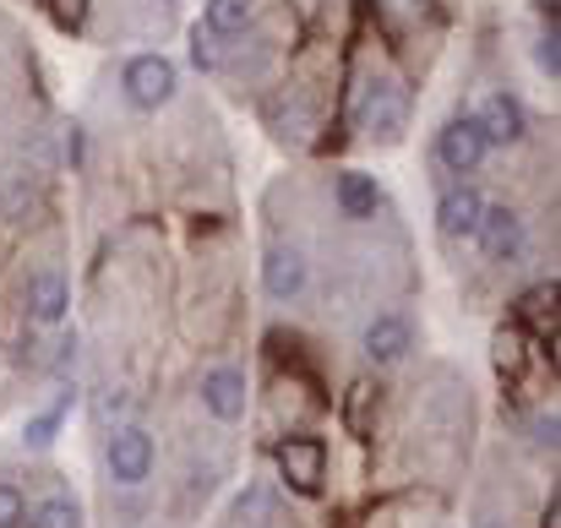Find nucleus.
<instances>
[{
  "label": "nucleus",
  "instance_id": "obj_16",
  "mask_svg": "<svg viewBox=\"0 0 561 528\" xmlns=\"http://www.w3.org/2000/svg\"><path fill=\"white\" fill-rule=\"evenodd\" d=\"M366 11H371V22L381 27V38L392 49H403V38L420 27V16L425 22H442V11L431 0H366Z\"/></svg>",
  "mask_w": 561,
  "mask_h": 528
},
{
  "label": "nucleus",
  "instance_id": "obj_1",
  "mask_svg": "<svg viewBox=\"0 0 561 528\" xmlns=\"http://www.w3.org/2000/svg\"><path fill=\"white\" fill-rule=\"evenodd\" d=\"M153 463H159V441L142 420H121L104 431V474L115 491H142L153 480Z\"/></svg>",
  "mask_w": 561,
  "mask_h": 528
},
{
  "label": "nucleus",
  "instance_id": "obj_13",
  "mask_svg": "<svg viewBox=\"0 0 561 528\" xmlns=\"http://www.w3.org/2000/svg\"><path fill=\"white\" fill-rule=\"evenodd\" d=\"M480 213H485V196L474 191V185H447L442 196H436V234L442 240H474V229H480Z\"/></svg>",
  "mask_w": 561,
  "mask_h": 528
},
{
  "label": "nucleus",
  "instance_id": "obj_5",
  "mask_svg": "<svg viewBox=\"0 0 561 528\" xmlns=\"http://www.w3.org/2000/svg\"><path fill=\"white\" fill-rule=\"evenodd\" d=\"M474 245L485 251L491 267H518L524 251H529V218L507 202H485L480 213V229H474Z\"/></svg>",
  "mask_w": 561,
  "mask_h": 528
},
{
  "label": "nucleus",
  "instance_id": "obj_2",
  "mask_svg": "<svg viewBox=\"0 0 561 528\" xmlns=\"http://www.w3.org/2000/svg\"><path fill=\"white\" fill-rule=\"evenodd\" d=\"M355 126L366 131V142L376 148H398L409 131V88L398 77H366L360 82V104H355Z\"/></svg>",
  "mask_w": 561,
  "mask_h": 528
},
{
  "label": "nucleus",
  "instance_id": "obj_29",
  "mask_svg": "<svg viewBox=\"0 0 561 528\" xmlns=\"http://www.w3.org/2000/svg\"><path fill=\"white\" fill-rule=\"evenodd\" d=\"M88 5H93V0H55V22H60L66 33H77V27L88 22Z\"/></svg>",
  "mask_w": 561,
  "mask_h": 528
},
{
  "label": "nucleus",
  "instance_id": "obj_9",
  "mask_svg": "<svg viewBox=\"0 0 561 528\" xmlns=\"http://www.w3.org/2000/svg\"><path fill=\"white\" fill-rule=\"evenodd\" d=\"M360 354H366V365H376V370L403 365L414 354V322H409V311H376L371 322L360 328Z\"/></svg>",
  "mask_w": 561,
  "mask_h": 528
},
{
  "label": "nucleus",
  "instance_id": "obj_19",
  "mask_svg": "<svg viewBox=\"0 0 561 528\" xmlns=\"http://www.w3.org/2000/svg\"><path fill=\"white\" fill-rule=\"evenodd\" d=\"M381 381H371V376H360L350 392H344V425H350V436L355 441H371L376 436V420H381Z\"/></svg>",
  "mask_w": 561,
  "mask_h": 528
},
{
  "label": "nucleus",
  "instance_id": "obj_12",
  "mask_svg": "<svg viewBox=\"0 0 561 528\" xmlns=\"http://www.w3.org/2000/svg\"><path fill=\"white\" fill-rule=\"evenodd\" d=\"M474 120H480V131H485L491 148H518V142L529 137V115H524V104H518L507 88L485 93V104L474 110Z\"/></svg>",
  "mask_w": 561,
  "mask_h": 528
},
{
  "label": "nucleus",
  "instance_id": "obj_31",
  "mask_svg": "<svg viewBox=\"0 0 561 528\" xmlns=\"http://www.w3.org/2000/svg\"><path fill=\"white\" fill-rule=\"evenodd\" d=\"M540 528H561V496L551 491V502L540 507Z\"/></svg>",
  "mask_w": 561,
  "mask_h": 528
},
{
  "label": "nucleus",
  "instance_id": "obj_15",
  "mask_svg": "<svg viewBox=\"0 0 561 528\" xmlns=\"http://www.w3.org/2000/svg\"><path fill=\"white\" fill-rule=\"evenodd\" d=\"M557 278H540V284H529L518 300H513V317L507 322H518L529 338H551L557 344Z\"/></svg>",
  "mask_w": 561,
  "mask_h": 528
},
{
  "label": "nucleus",
  "instance_id": "obj_32",
  "mask_svg": "<svg viewBox=\"0 0 561 528\" xmlns=\"http://www.w3.org/2000/svg\"><path fill=\"white\" fill-rule=\"evenodd\" d=\"M480 528H502V524H480Z\"/></svg>",
  "mask_w": 561,
  "mask_h": 528
},
{
  "label": "nucleus",
  "instance_id": "obj_18",
  "mask_svg": "<svg viewBox=\"0 0 561 528\" xmlns=\"http://www.w3.org/2000/svg\"><path fill=\"white\" fill-rule=\"evenodd\" d=\"M333 207L350 218V223H366L381 213V185L376 175H360V170H339L333 175Z\"/></svg>",
  "mask_w": 561,
  "mask_h": 528
},
{
  "label": "nucleus",
  "instance_id": "obj_28",
  "mask_svg": "<svg viewBox=\"0 0 561 528\" xmlns=\"http://www.w3.org/2000/svg\"><path fill=\"white\" fill-rule=\"evenodd\" d=\"M22 518H27V496H22V485L0 480V528H22Z\"/></svg>",
  "mask_w": 561,
  "mask_h": 528
},
{
  "label": "nucleus",
  "instance_id": "obj_23",
  "mask_svg": "<svg viewBox=\"0 0 561 528\" xmlns=\"http://www.w3.org/2000/svg\"><path fill=\"white\" fill-rule=\"evenodd\" d=\"M273 518V491L262 485V480H251L245 491H240V502H234V524H245V528H262Z\"/></svg>",
  "mask_w": 561,
  "mask_h": 528
},
{
  "label": "nucleus",
  "instance_id": "obj_27",
  "mask_svg": "<svg viewBox=\"0 0 561 528\" xmlns=\"http://www.w3.org/2000/svg\"><path fill=\"white\" fill-rule=\"evenodd\" d=\"M524 431H529V441H535L540 452H557V431H561L557 409H535V414H524Z\"/></svg>",
  "mask_w": 561,
  "mask_h": 528
},
{
  "label": "nucleus",
  "instance_id": "obj_8",
  "mask_svg": "<svg viewBox=\"0 0 561 528\" xmlns=\"http://www.w3.org/2000/svg\"><path fill=\"white\" fill-rule=\"evenodd\" d=\"M262 120H267V131H273L278 142H289V148H311V142H317V131H322L317 104L306 99V88H289V82L262 104Z\"/></svg>",
  "mask_w": 561,
  "mask_h": 528
},
{
  "label": "nucleus",
  "instance_id": "obj_10",
  "mask_svg": "<svg viewBox=\"0 0 561 528\" xmlns=\"http://www.w3.org/2000/svg\"><path fill=\"white\" fill-rule=\"evenodd\" d=\"M485 153H491V142H485V131H480V120L474 115H453L442 131H436V164L447 170V175H474L480 164H485Z\"/></svg>",
  "mask_w": 561,
  "mask_h": 528
},
{
  "label": "nucleus",
  "instance_id": "obj_26",
  "mask_svg": "<svg viewBox=\"0 0 561 528\" xmlns=\"http://www.w3.org/2000/svg\"><path fill=\"white\" fill-rule=\"evenodd\" d=\"M126 414H131V392H126V387H104V392H99V403H93V420H99V431L121 425Z\"/></svg>",
  "mask_w": 561,
  "mask_h": 528
},
{
  "label": "nucleus",
  "instance_id": "obj_22",
  "mask_svg": "<svg viewBox=\"0 0 561 528\" xmlns=\"http://www.w3.org/2000/svg\"><path fill=\"white\" fill-rule=\"evenodd\" d=\"M224 44H229V38H218L207 22H196V27H191V66H196L202 77H213V71L224 66Z\"/></svg>",
  "mask_w": 561,
  "mask_h": 528
},
{
  "label": "nucleus",
  "instance_id": "obj_3",
  "mask_svg": "<svg viewBox=\"0 0 561 528\" xmlns=\"http://www.w3.org/2000/svg\"><path fill=\"white\" fill-rule=\"evenodd\" d=\"M273 469H278L284 491L311 502V496L328 491V441L311 436V431H289V436L273 441Z\"/></svg>",
  "mask_w": 561,
  "mask_h": 528
},
{
  "label": "nucleus",
  "instance_id": "obj_14",
  "mask_svg": "<svg viewBox=\"0 0 561 528\" xmlns=\"http://www.w3.org/2000/svg\"><path fill=\"white\" fill-rule=\"evenodd\" d=\"M77 398H82L77 376H71V381H55V403H49V409H38V414H27V425H22V447H27V452H49V447L60 441L66 414L77 409Z\"/></svg>",
  "mask_w": 561,
  "mask_h": 528
},
{
  "label": "nucleus",
  "instance_id": "obj_20",
  "mask_svg": "<svg viewBox=\"0 0 561 528\" xmlns=\"http://www.w3.org/2000/svg\"><path fill=\"white\" fill-rule=\"evenodd\" d=\"M22 528H82V502L71 491H49V496L27 502Z\"/></svg>",
  "mask_w": 561,
  "mask_h": 528
},
{
  "label": "nucleus",
  "instance_id": "obj_33",
  "mask_svg": "<svg viewBox=\"0 0 561 528\" xmlns=\"http://www.w3.org/2000/svg\"><path fill=\"white\" fill-rule=\"evenodd\" d=\"M164 5H170V0H164Z\"/></svg>",
  "mask_w": 561,
  "mask_h": 528
},
{
  "label": "nucleus",
  "instance_id": "obj_25",
  "mask_svg": "<svg viewBox=\"0 0 561 528\" xmlns=\"http://www.w3.org/2000/svg\"><path fill=\"white\" fill-rule=\"evenodd\" d=\"M535 66L557 82L561 77V27L557 22H540V38H535Z\"/></svg>",
  "mask_w": 561,
  "mask_h": 528
},
{
  "label": "nucleus",
  "instance_id": "obj_6",
  "mask_svg": "<svg viewBox=\"0 0 561 528\" xmlns=\"http://www.w3.org/2000/svg\"><path fill=\"white\" fill-rule=\"evenodd\" d=\"M16 306H22V322L27 328H60L66 317H71V284H66V273L60 267H27V278H22V289H16Z\"/></svg>",
  "mask_w": 561,
  "mask_h": 528
},
{
  "label": "nucleus",
  "instance_id": "obj_11",
  "mask_svg": "<svg viewBox=\"0 0 561 528\" xmlns=\"http://www.w3.org/2000/svg\"><path fill=\"white\" fill-rule=\"evenodd\" d=\"M262 289H267V300L295 306V300L311 289V262H306V251L273 240V245L262 251Z\"/></svg>",
  "mask_w": 561,
  "mask_h": 528
},
{
  "label": "nucleus",
  "instance_id": "obj_30",
  "mask_svg": "<svg viewBox=\"0 0 561 528\" xmlns=\"http://www.w3.org/2000/svg\"><path fill=\"white\" fill-rule=\"evenodd\" d=\"M66 164L82 170V126H66Z\"/></svg>",
  "mask_w": 561,
  "mask_h": 528
},
{
  "label": "nucleus",
  "instance_id": "obj_21",
  "mask_svg": "<svg viewBox=\"0 0 561 528\" xmlns=\"http://www.w3.org/2000/svg\"><path fill=\"white\" fill-rule=\"evenodd\" d=\"M202 22H207L218 38H240V33L256 22V0H207V5H202Z\"/></svg>",
  "mask_w": 561,
  "mask_h": 528
},
{
  "label": "nucleus",
  "instance_id": "obj_17",
  "mask_svg": "<svg viewBox=\"0 0 561 528\" xmlns=\"http://www.w3.org/2000/svg\"><path fill=\"white\" fill-rule=\"evenodd\" d=\"M529 359H535V338H529L518 322H502V328L491 333V365H496V381H502V387H518L524 370H529Z\"/></svg>",
  "mask_w": 561,
  "mask_h": 528
},
{
  "label": "nucleus",
  "instance_id": "obj_4",
  "mask_svg": "<svg viewBox=\"0 0 561 528\" xmlns=\"http://www.w3.org/2000/svg\"><path fill=\"white\" fill-rule=\"evenodd\" d=\"M121 93H126V104H131V110L159 115V110H170V104H175V93H181V71H175V60H170V55H159V49L131 55V60L121 66Z\"/></svg>",
  "mask_w": 561,
  "mask_h": 528
},
{
  "label": "nucleus",
  "instance_id": "obj_24",
  "mask_svg": "<svg viewBox=\"0 0 561 528\" xmlns=\"http://www.w3.org/2000/svg\"><path fill=\"white\" fill-rule=\"evenodd\" d=\"M77 365H82V338H77V333H60V338L49 344L44 376H55V381H71V376H77Z\"/></svg>",
  "mask_w": 561,
  "mask_h": 528
},
{
  "label": "nucleus",
  "instance_id": "obj_7",
  "mask_svg": "<svg viewBox=\"0 0 561 528\" xmlns=\"http://www.w3.org/2000/svg\"><path fill=\"white\" fill-rule=\"evenodd\" d=\"M196 403H202L207 420L240 425L245 409H251V381H245V370H240V365H207V370L196 376Z\"/></svg>",
  "mask_w": 561,
  "mask_h": 528
}]
</instances>
